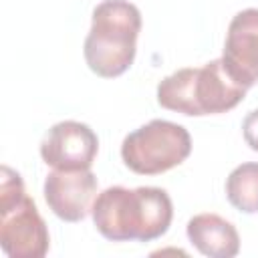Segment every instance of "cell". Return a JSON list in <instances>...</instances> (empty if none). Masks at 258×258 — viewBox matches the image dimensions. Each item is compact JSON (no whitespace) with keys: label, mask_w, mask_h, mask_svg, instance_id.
<instances>
[{"label":"cell","mask_w":258,"mask_h":258,"mask_svg":"<svg viewBox=\"0 0 258 258\" xmlns=\"http://www.w3.org/2000/svg\"><path fill=\"white\" fill-rule=\"evenodd\" d=\"M222 62L244 89L258 83V8L240 10L230 20Z\"/></svg>","instance_id":"cell-7"},{"label":"cell","mask_w":258,"mask_h":258,"mask_svg":"<svg viewBox=\"0 0 258 258\" xmlns=\"http://www.w3.org/2000/svg\"><path fill=\"white\" fill-rule=\"evenodd\" d=\"M99 151L95 131L81 121L52 125L40 141V157L46 165L64 171L91 169Z\"/></svg>","instance_id":"cell-6"},{"label":"cell","mask_w":258,"mask_h":258,"mask_svg":"<svg viewBox=\"0 0 258 258\" xmlns=\"http://www.w3.org/2000/svg\"><path fill=\"white\" fill-rule=\"evenodd\" d=\"M191 153V137L183 125L153 119L129 133L121 143L123 163L139 175L173 169Z\"/></svg>","instance_id":"cell-5"},{"label":"cell","mask_w":258,"mask_h":258,"mask_svg":"<svg viewBox=\"0 0 258 258\" xmlns=\"http://www.w3.org/2000/svg\"><path fill=\"white\" fill-rule=\"evenodd\" d=\"M91 214L99 234L111 242H151L169 230L173 206L161 187L113 185L95 198Z\"/></svg>","instance_id":"cell-1"},{"label":"cell","mask_w":258,"mask_h":258,"mask_svg":"<svg viewBox=\"0 0 258 258\" xmlns=\"http://www.w3.org/2000/svg\"><path fill=\"white\" fill-rule=\"evenodd\" d=\"M246 91L228 75L222 58H214L200 69H179L159 81L157 103L189 117L218 115L234 109Z\"/></svg>","instance_id":"cell-2"},{"label":"cell","mask_w":258,"mask_h":258,"mask_svg":"<svg viewBox=\"0 0 258 258\" xmlns=\"http://www.w3.org/2000/svg\"><path fill=\"white\" fill-rule=\"evenodd\" d=\"M97 177L91 169H54L44 179V200L52 214L64 222H81L93 210Z\"/></svg>","instance_id":"cell-8"},{"label":"cell","mask_w":258,"mask_h":258,"mask_svg":"<svg viewBox=\"0 0 258 258\" xmlns=\"http://www.w3.org/2000/svg\"><path fill=\"white\" fill-rule=\"evenodd\" d=\"M242 133H244V141L250 145V149L258 151V109L250 111L242 123Z\"/></svg>","instance_id":"cell-11"},{"label":"cell","mask_w":258,"mask_h":258,"mask_svg":"<svg viewBox=\"0 0 258 258\" xmlns=\"http://www.w3.org/2000/svg\"><path fill=\"white\" fill-rule=\"evenodd\" d=\"M141 12L127 0H103L93 10L91 30L85 38V60L89 69L103 77L123 75L135 60Z\"/></svg>","instance_id":"cell-3"},{"label":"cell","mask_w":258,"mask_h":258,"mask_svg":"<svg viewBox=\"0 0 258 258\" xmlns=\"http://www.w3.org/2000/svg\"><path fill=\"white\" fill-rule=\"evenodd\" d=\"M48 230L36 204L26 196L18 171L2 165L0 177V246L10 258H42L48 252Z\"/></svg>","instance_id":"cell-4"},{"label":"cell","mask_w":258,"mask_h":258,"mask_svg":"<svg viewBox=\"0 0 258 258\" xmlns=\"http://www.w3.org/2000/svg\"><path fill=\"white\" fill-rule=\"evenodd\" d=\"M226 196L228 202L244 212L254 214L258 212V163H242L226 179Z\"/></svg>","instance_id":"cell-10"},{"label":"cell","mask_w":258,"mask_h":258,"mask_svg":"<svg viewBox=\"0 0 258 258\" xmlns=\"http://www.w3.org/2000/svg\"><path fill=\"white\" fill-rule=\"evenodd\" d=\"M189 242L210 258H232L240 250L236 228L218 214H198L187 222Z\"/></svg>","instance_id":"cell-9"}]
</instances>
